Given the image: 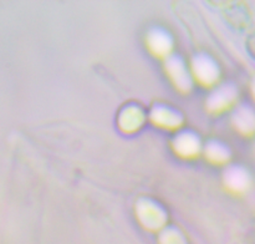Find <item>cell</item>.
<instances>
[{
  "label": "cell",
  "mask_w": 255,
  "mask_h": 244,
  "mask_svg": "<svg viewBox=\"0 0 255 244\" xmlns=\"http://www.w3.org/2000/svg\"><path fill=\"white\" fill-rule=\"evenodd\" d=\"M194 71L196 75L199 77L201 81L204 82H212L218 75L217 71V66L211 59L206 56V55H198L194 59Z\"/></svg>",
  "instance_id": "obj_1"
},
{
  "label": "cell",
  "mask_w": 255,
  "mask_h": 244,
  "mask_svg": "<svg viewBox=\"0 0 255 244\" xmlns=\"http://www.w3.org/2000/svg\"><path fill=\"white\" fill-rule=\"evenodd\" d=\"M148 42L152 49L157 52H164L171 46V39L166 31H162L161 29H154L149 32Z\"/></svg>",
  "instance_id": "obj_2"
},
{
  "label": "cell",
  "mask_w": 255,
  "mask_h": 244,
  "mask_svg": "<svg viewBox=\"0 0 255 244\" xmlns=\"http://www.w3.org/2000/svg\"><path fill=\"white\" fill-rule=\"evenodd\" d=\"M227 182L231 187L237 189L243 188L247 184V174L246 172L242 171L241 168H231L228 172H227Z\"/></svg>",
  "instance_id": "obj_3"
}]
</instances>
